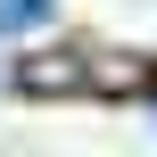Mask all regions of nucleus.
<instances>
[{
    "mask_svg": "<svg viewBox=\"0 0 157 157\" xmlns=\"http://www.w3.org/2000/svg\"><path fill=\"white\" fill-rule=\"evenodd\" d=\"M17 83H25V91H41V99H58V91H91L83 50H58V58L41 50V58H25V66H17Z\"/></svg>",
    "mask_w": 157,
    "mask_h": 157,
    "instance_id": "obj_1",
    "label": "nucleus"
},
{
    "mask_svg": "<svg viewBox=\"0 0 157 157\" xmlns=\"http://www.w3.org/2000/svg\"><path fill=\"white\" fill-rule=\"evenodd\" d=\"M50 17H58L50 0H0V33H41Z\"/></svg>",
    "mask_w": 157,
    "mask_h": 157,
    "instance_id": "obj_2",
    "label": "nucleus"
}]
</instances>
